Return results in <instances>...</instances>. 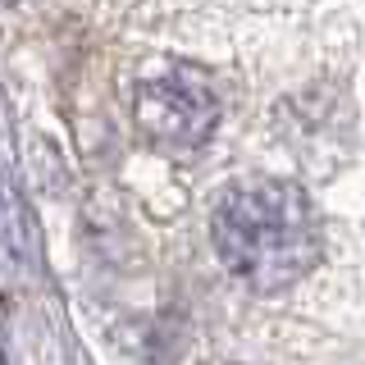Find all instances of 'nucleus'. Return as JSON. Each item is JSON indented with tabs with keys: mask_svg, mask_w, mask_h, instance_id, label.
I'll list each match as a JSON object with an SVG mask.
<instances>
[{
	"mask_svg": "<svg viewBox=\"0 0 365 365\" xmlns=\"http://www.w3.org/2000/svg\"><path fill=\"white\" fill-rule=\"evenodd\" d=\"M133 114H137V128L155 146L197 151L220 123V96L205 83L201 68L174 64V68H160V73H146L133 87Z\"/></svg>",
	"mask_w": 365,
	"mask_h": 365,
	"instance_id": "2",
	"label": "nucleus"
},
{
	"mask_svg": "<svg viewBox=\"0 0 365 365\" xmlns=\"http://www.w3.org/2000/svg\"><path fill=\"white\" fill-rule=\"evenodd\" d=\"M215 251L251 292H283L315 269L324 233L311 197L288 178H251L215 205Z\"/></svg>",
	"mask_w": 365,
	"mask_h": 365,
	"instance_id": "1",
	"label": "nucleus"
}]
</instances>
